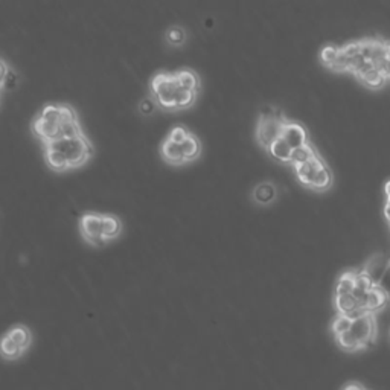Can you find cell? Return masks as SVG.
I'll use <instances>...</instances> for the list:
<instances>
[{
  "label": "cell",
  "instance_id": "6da1fadb",
  "mask_svg": "<svg viewBox=\"0 0 390 390\" xmlns=\"http://www.w3.org/2000/svg\"><path fill=\"white\" fill-rule=\"evenodd\" d=\"M202 90V78L195 69L181 66L174 71L159 69L148 81V98L165 111L190 109Z\"/></svg>",
  "mask_w": 390,
  "mask_h": 390
},
{
  "label": "cell",
  "instance_id": "7a4b0ae2",
  "mask_svg": "<svg viewBox=\"0 0 390 390\" xmlns=\"http://www.w3.org/2000/svg\"><path fill=\"white\" fill-rule=\"evenodd\" d=\"M31 132L43 144L84 133L78 110L71 102H48L31 119Z\"/></svg>",
  "mask_w": 390,
  "mask_h": 390
},
{
  "label": "cell",
  "instance_id": "3957f363",
  "mask_svg": "<svg viewBox=\"0 0 390 390\" xmlns=\"http://www.w3.org/2000/svg\"><path fill=\"white\" fill-rule=\"evenodd\" d=\"M93 154L95 145L85 132L43 144L45 163L57 172L81 168L93 158Z\"/></svg>",
  "mask_w": 390,
  "mask_h": 390
},
{
  "label": "cell",
  "instance_id": "277c9868",
  "mask_svg": "<svg viewBox=\"0 0 390 390\" xmlns=\"http://www.w3.org/2000/svg\"><path fill=\"white\" fill-rule=\"evenodd\" d=\"M203 144L188 125L177 123L171 125L159 144V154L163 162L180 167L194 162L202 155Z\"/></svg>",
  "mask_w": 390,
  "mask_h": 390
},
{
  "label": "cell",
  "instance_id": "5b68a950",
  "mask_svg": "<svg viewBox=\"0 0 390 390\" xmlns=\"http://www.w3.org/2000/svg\"><path fill=\"white\" fill-rule=\"evenodd\" d=\"M78 229L88 244L99 247L116 239L124 230V223L113 212L84 211L78 218Z\"/></svg>",
  "mask_w": 390,
  "mask_h": 390
},
{
  "label": "cell",
  "instance_id": "8992f818",
  "mask_svg": "<svg viewBox=\"0 0 390 390\" xmlns=\"http://www.w3.org/2000/svg\"><path fill=\"white\" fill-rule=\"evenodd\" d=\"M339 348L348 354L365 351L374 346L378 340V326L375 314L368 313L360 319L352 320L348 331L334 337Z\"/></svg>",
  "mask_w": 390,
  "mask_h": 390
},
{
  "label": "cell",
  "instance_id": "52a82bcc",
  "mask_svg": "<svg viewBox=\"0 0 390 390\" xmlns=\"http://www.w3.org/2000/svg\"><path fill=\"white\" fill-rule=\"evenodd\" d=\"M285 125V119L279 110L273 107H264L259 115L256 124V139L264 148L270 146L282 136V130Z\"/></svg>",
  "mask_w": 390,
  "mask_h": 390
},
{
  "label": "cell",
  "instance_id": "ba28073f",
  "mask_svg": "<svg viewBox=\"0 0 390 390\" xmlns=\"http://www.w3.org/2000/svg\"><path fill=\"white\" fill-rule=\"evenodd\" d=\"M389 263H390V259L386 255L375 253L368 259L366 264H365V268H363L361 273L365 274L368 279L377 287L379 279L383 277V274L386 272Z\"/></svg>",
  "mask_w": 390,
  "mask_h": 390
},
{
  "label": "cell",
  "instance_id": "9c48e42d",
  "mask_svg": "<svg viewBox=\"0 0 390 390\" xmlns=\"http://www.w3.org/2000/svg\"><path fill=\"white\" fill-rule=\"evenodd\" d=\"M4 334L17 346V348H20L23 352L28 351L32 346L34 334H32L31 328L28 325L15 323L10 329H6Z\"/></svg>",
  "mask_w": 390,
  "mask_h": 390
},
{
  "label": "cell",
  "instance_id": "30bf717a",
  "mask_svg": "<svg viewBox=\"0 0 390 390\" xmlns=\"http://www.w3.org/2000/svg\"><path fill=\"white\" fill-rule=\"evenodd\" d=\"M281 137L291 146L293 150L300 148V146H305L308 144L305 128L296 123H290V120H285Z\"/></svg>",
  "mask_w": 390,
  "mask_h": 390
},
{
  "label": "cell",
  "instance_id": "8fae6325",
  "mask_svg": "<svg viewBox=\"0 0 390 390\" xmlns=\"http://www.w3.org/2000/svg\"><path fill=\"white\" fill-rule=\"evenodd\" d=\"M322 163H323V160L320 159V155H316V158L311 159L309 162L299 165V167H294L296 168V174L303 185L311 186V181H313L316 172Z\"/></svg>",
  "mask_w": 390,
  "mask_h": 390
},
{
  "label": "cell",
  "instance_id": "7c38bea8",
  "mask_svg": "<svg viewBox=\"0 0 390 390\" xmlns=\"http://www.w3.org/2000/svg\"><path fill=\"white\" fill-rule=\"evenodd\" d=\"M276 195V188L270 181H263V183L256 185L252 190V198L259 204H270L272 202H274Z\"/></svg>",
  "mask_w": 390,
  "mask_h": 390
},
{
  "label": "cell",
  "instance_id": "4fadbf2b",
  "mask_svg": "<svg viewBox=\"0 0 390 390\" xmlns=\"http://www.w3.org/2000/svg\"><path fill=\"white\" fill-rule=\"evenodd\" d=\"M389 300L390 298L383 290H379L378 287H372L368 293V303H366L368 313L375 314L377 311H381L387 305Z\"/></svg>",
  "mask_w": 390,
  "mask_h": 390
},
{
  "label": "cell",
  "instance_id": "5bb4252c",
  "mask_svg": "<svg viewBox=\"0 0 390 390\" xmlns=\"http://www.w3.org/2000/svg\"><path fill=\"white\" fill-rule=\"evenodd\" d=\"M25 352L8 339L5 334L0 335V358L5 361H15L22 358Z\"/></svg>",
  "mask_w": 390,
  "mask_h": 390
},
{
  "label": "cell",
  "instance_id": "9a60e30c",
  "mask_svg": "<svg viewBox=\"0 0 390 390\" xmlns=\"http://www.w3.org/2000/svg\"><path fill=\"white\" fill-rule=\"evenodd\" d=\"M186 40H188V32L181 25H172L165 31V41H167L169 46L180 48L185 45Z\"/></svg>",
  "mask_w": 390,
  "mask_h": 390
},
{
  "label": "cell",
  "instance_id": "2e32d148",
  "mask_svg": "<svg viewBox=\"0 0 390 390\" xmlns=\"http://www.w3.org/2000/svg\"><path fill=\"white\" fill-rule=\"evenodd\" d=\"M270 154L276 160L284 162V163H291V154H293V148L291 146L284 141L282 137L277 139V141L268 148Z\"/></svg>",
  "mask_w": 390,
  "mask_h": 390
},
{
  "label": "cell",
  "instance_id": "e0dca14e",
  "mask_svg": "<svg viewBox=\"0 0 390 390\" xmlns=\"http://www.w3.org/2000/svg\"><path fill=\"white\" fill-rule=\"evenodd\" d=\"M331 183H333V174H331V171H329V168L326 167V163L323 162L322 165H320V168L317 169L309 188L317 189V190H325L331 186Z\"/></svg>",
  "mask_w": 390,
  "mask_h": 390
},
{
  "label": "cell",
  "instance_id": "ac0fdd59",
  "mask_svg": "<svg viewBox=\"0 0 390 390\" xmlns=\"http://www.w3.org/2000/svg\"><path fill=\"white\" fill-rule=\"evenodd\" d=\"M316 155H319L316 153V150L309 144H307L305 146H300V148L293 150L291 163L294 165V167H299V165H303V163L309 162L311 159H314Z\"/></svg>",
  "mask_w": 390,
  "mask_h": 390
},
{
  "label": "cell",
  "instance_id": "d6986e66",
  "mask_svg": "<svg viewBox=\"0 0 390 390\" xmlns=\"http://www.w3.org/2000/svg\"><path fill=\"white\" fill-rule=\"evenodd\" d=\"M357 78H358L361 83H365L366 85H369V88H374V89L383 88L386 80H387V78L383 74H381L378 69H375V67L370 69V71H368L365 74L358 75Z\"/></svg>",
  "mask_w": 390,
  "mask_h": 390
},
{
  "label": "cell",
  "instance_id": "ffe728a7",
  "mask_svg": "<svg viewBox=\"0 0 390 390\" xmlns=\"http://www.w3.org/2000/svg\"><path fill=\"white\" fill-rule=\"evenodd\" d=\"M355 277H357V273L344 272L339 277V282H337L335 293H352V290L355 287Z\"/></svg>",
  "mask_w": 390,
  "mask_h": 390
},
{
  "label": "cell",
  "instance_id": "44dd1931",
  "mask_svg": "<svg viewBox=\"0 0 390 390\" xmlns=\"http://www.w3.org/2000/svg\"><path fill=\"white\" fill-rule=\"evenodd\" d=\"M351 323H352V320L348 316L337 314L335 319L333 320V325H331V331H333L334 337L348 331V329L351 328Z\"/></svg>",
  "mask_w": 390,
  "mask_h": 390
},
{
  "label": "cell",
  "instance_id": "7402d4cb",
  "mask_svg": "<svg viewBox=\"0 0 390 390\" xmlns=\"http://www.w3.org/2000/svg\"><path fill=\"white\" fill-rule=\"evenodd\" d=\"M339 55H340V48L334 46V45H326L322 49V54H320V57H322L325 64H328L331 69L335 66L337 60H339Z\"/></svg>",
  "mask_w": 390,
  "mask_h": 390
},
{
  "label": "cell",
  "instance_id": "603a6c76",
  "mask_svg": "<svg viewBox=\"0 0 390 390\" xmlns=\"http://www.w3.org/2000/svg\"><path fill=\"white\" fill-rule=\"evenodd\" d=\"M361 49H363V40H358V41H351V43H348V45L342 46L340 52L344 58L352 60V58H357L361 55Z\"/></svg>",
  "mask_w": 390,
  "mask_h": 390
},
{
  "label": "cell",
  "instance_id": "cb8c5ba5",
  "mask_svg": "<svg viewBox=\"0 0 390 390\" xmlns=\"http://www.w3.org/2000/svg\"><path fill=\"white\" fill-rule=\"evenodd\" d=\"M11 74H13V67L4 57H0V92L5 89V85L8 84V80H10Z\"/></svg>",
  "mask_w": 390,
  "mask_h": 390
},
{
  "label": "cell",
  "instance_id": "d4e9b609",
  "mask_svg": "<svg viewBox=\"0 0 390 390\" xmlns=\"http://www.w3.org/2000/svg\"><path fill=\"white\" fill-rule=\"evenodd\" d=\"M377 287H378L379 290H383V291L387 294V296L390 298V263H389V265H387V268H386V272H384L383 277H381V279H379V282H378Z\"/></svg>",
  "mask_w": 390,
  "mask_h": 390
},
{
  "label": "cell",
  "instance_id": "484cf974",
  "mask_svg": "<svg viewBox=\"0 0 390 390\" xmlns=\"http://www.w3.org/2000/svg\"><path fill=\"white\" fill-rule=\"evenodd\" d=\"M342 390H368V389L361 383H358V381H348V383L342 387Z\"/></svg>",
  "mask_w": 390,
  "mask_h": 390
},
{
  "label": "cell",
  "instance_id": "4316f807",
  "mask_svg": "<svg viewBox=\"0 0 390 390\" xmlns=\"http://www.w3.org/2000/svg\"><path fill=\"white\" fill-rule=\"evenodd\" d=\"M384 212H386L387 220L390 221V197H387V203H386V209H384Z\"/></svg>",
  "mask_w": 390,
  "mask_h": 390
},
{
  "label": "cell",
  "instance_id": "83f0119b",
  "mask_svg": "<svg viewBox=\"0 0 390 390\" xmlns=\"http://www.w3.org/2000/svg\"><path fill=\"white\" fill-rule=\"evenodd\" d=\"M384 189H386V194H387V197H390V180H389L387 183H386V188H384Z\"/></svg>",
  "mask_w": 390,
  "mask_h": 390
},
{
  "label": "cell",
  "instance_id": "f1b7e54d",
  "mask_svg": "<svg viewBox=\"0 0 390 390\" xmlns=\"http://www.w3.org/2000/svg\"><path fill=\"white\" fill-rule=\"evenodd\" d=\"M386 48H387V57H389V62H390V41H386Z\"/></svg>",
  "mask_w": 390,
  "mask_h": 390
}]
</instances>
